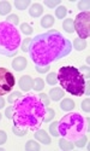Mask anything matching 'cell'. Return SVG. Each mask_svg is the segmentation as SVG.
<instances>
[{"instance_id":"6da1fadb","label":"cell","mask_w":90,"mask_h":151,"mask_svg":"<svg viewBox=\"0 0 90 151\" xmlns=\"http://www.w3.org/2000/svg\"><path fill=\"white\" fill-rule=\"evenodd\" d=\"M72 50V44L65 39L58 30H48L46 33L36 35L31 39L29 53L31 60L36 65H49L62 57L67 56Z\"/></svg>"},{"instance_id":"7a4b0ae2","label":"cell","mask_w":90,"mask_h":151,"mask_svg":"<svg viewBox=\"0 0 90 151\" xmlns=\"http://www.w3.org/2000/svg\"><path fill=\"white\" fill-rule=\"evenodd\" d=\"M46 106L38 96L28 94L18 98L12 105V120L17 128L37 131L45 122Z\"/></svg>"},{"instance_id":"3957f363","label":"cell","mask_w":90,"mask_h":151,"mask_svg":"<svg viewBox=\"0 0 90 151\" xmlns=\"http://www.w3.org/2000/svg\"><path fill=\"white\" fill-rule=\"evenodd\" d=\"M58 133L62 138L76 142L89 132V119L86 122L78 112H70L58 121Z\"/></svg>"},{"instance_id":"277c9868","label":"cell","mask_w":90,"mask_h":151,"mask_svg":"<svg viewBox=\"0 0 90 151\" xmlns=\"http://www.w3.org/2000/svg\"><path fill=\"white\" fill-rule=\"evenodd\" d=\"M57 79L60 83V86L65 90L67 93L81 97L85 92V79L83 74L72 65L61 67L58 70Z\"/></svg>"},{"instance_id":"5b68a950","label":"cell","mask_w":90,"mask_h":151,"mask_svg":"<svg viewBox=\"0 0 90 151\" xmlns=\"http://www.w3.org/2000/svg\"><path fill=\"white\" fill-rule=\"evenodd\" d=\"M22 44L18 29L9 22H0V55L13 57Z\"/></svg>"},{"instance_id":"8992f818","label":"cell","mask_w":90,"mask_h":151,"mask_svg":"<svg viewBox=\"0 0 90 151\" xmlns=\"http://www.w3.org/2000/svg\"><path fill=\"white\" fill-rule=\"evenodd\" d=\"M74 30L78 34L79 39L85 40L90 35V14L89 11L86 12H81L77 15L76 19L73 21Z\"/></svg>"},{"instance_id":"52a82bcc","label":"cell","mask_w":90,"mask_h":151,"mask_svg":"<svg viewBox=\"0 0 90 151\" xmlns=\"http://www.w3.org/2000/svg\"><path fill=\"white\" fill-rule=\"evenodd\" d=\"M15 86V76L9 69L0 68V97L12 91Z\"/></svg>"},{"instance_id":"ba28073f","label":"cell","mask_w":90,"mask_h":151,"mask_svg":"<svg viewBox=\"0 0 90 151\" xmlns=\"http://www.w3.org/2000/svg\"><path fill=\"white\" fill-rule=\"evenodd\" d=\"M33 85H34V80L31 79V76H29V75H24V76H22L18 81V86L24 92H28L29 90H31Z\"/></svg>"},{"instance_id":"9c48e42d","label":"cell","mask_w":90,"mask_h":151,"mask_svg":"<svg viewBox=\"0 0 90 151\" xmlns=\"http://www.w3.org/2000/svg\"><path fill=\"white\" fill-rule=\"evenodd\" d=\"M34 137H35V139H36V140H38V142L42 143V144H46V145L50 144V137H49V135L47 134V132L43 131V129L35 131Z\"/></svg>"},{"instance_id":"30bf717a","label":"cell","mask_w":90,"mask_h":151,"mask_svg":"<svg viewBox=\"0 0 90 151\" xmlns=\"http://www.w3.org/2000/svg\"><path fill=\"white\" fill-rule=\"evenodd\" d=\"M25 67H27V59H25L24 57H22V56L16 57L13 59V62H12V68H13L15 70H17V71L24 70Z\"/></svg>"},{"instance_id":"8fae6325","label":"cell","mask_w":90,"mask_h":151,"mask_svg":"<svg viewBox=\"0 0 90 151\" xmlns=\"http://www.w3.org/2000/svg\"><path fill=\"white\" fill-rule=\"evenodd\" d=\"M42 12H43V9L40 4H33L31 7L29 9V15L31 17H38V16H41L42 15Z\"/></svg>"},{"instance_id":"7c38bea8","label":"cell","mask_w":90,"mask_h":151,"mask_svg":"<svg viewBox=\"0 0 90 151\" xmlns=\"http://www.w3.org/2000/svg\"><path fill=\"white\" fill-rule=\"evenodd\" d=\"M74 102L72 99H70V98H66V99H64L62 102L60 103V108H61V110H64V111H71L72 109H74Z\"/></svg>"},{"instance_id":"4fadbf2b","label":"cell","mask_w":90,"mask_h":151,"mask_svg":"<svg viewBox=\"0 0 90 151\" xmlns=\"http://www.w3.org/2000/svg\"><path fill=\"white\" fill-rule=\"evenodd\" d=\"M49 97L52 100H54V102H58V100H60L64 97V91L57 87V88H53L49 91Z\"/></svg>"},{"instance_id":"5bb4252c","label":"cell","mask_w":90,"mask_h":151,"mask_svg":"<svg viewBox=\"0 0 90 151\" xmlns=\"http://www.w3.org/2000/svg\"><path fill=\"white\" fill-rule=\"evenodd\" d=\"M59 146H60L61 150H65V151H71L74 147L73 144H72V142L65 139V138H62V139L59 140Z\"/></svg>"},{"instance_id":"9a60e30c","label":"cell","mask_w":90,"mask_h":151,"mask_svg":"<svg viewBox=\"0 0 90 151\" xmlns=\"http://www.w3.org/2000/svg\"><path fill=\"white\" fill-rule=\"evenodd\" d=\"M54 24V18L52 15H46L42 19H41V26L43 28H50Z\"/></svg>"},{"instance_id":"2e32d148","label":"cell","mask_w":90,"mask_h":151,"mask_svg":"<svg viewBox=\"0 0 90 151\" xmlns=\"http://www.w3.org/2000/svg\"><path fill=\"white\" fill-rule=\"evenodd\" d=\"M62 28L67 33H73L74 32V26H73V19L71 18H66L62 22Z\"/></svg>"},{"instance_id":"e0dca14e","label":"cell","mask_w":90,"mask_h":151,"mask_svg":"<svg viewBox=\"0 0 90 151\" xmlns=\"http://www.w3.org/2000/svg\"><path fill=\"white\" fill-rule=\"evenodd\" d=\"M11 11V4L9 1H0V15H9Z\"/></svg>"},{"instance_id":"ac0fdd59","label":"cell","mask_w":90,"mask_h":151,"mask_svg":"<svg viewBox=\"0 0 90 151\" xmlns=\"http://www.w3.org/2000/svg\"><path fill=\"white\" fill-rule=\"evenodd\" d=\"M73 47L77 50V51H83V50L86 47V41L78 37V39H76L73 41Z\"/></svg>"},{"instance_id":"d6986e66","label":"cell","mask_w":90,"mask_h":151,"mask_svg":"<svg viewBox=\"0 0 90 151\" xmlns=\"http://www.w3.org/2000/svg\"><path fill=\"white\" fill-rule=\"evenodd\" d=\"M25 150L27 151H38L40 150V144L34 140H29L25 144Z\"/></svg>"},{"instance_id":"ffe728a7","label":"cell","mask_w":90,"mask_h":151,"mask_svg":"<svg viewBox=\"0 0 90 151\" xmlns=\"http://www.w3.org/2000/svg\"><path fill=\"white\" fill-rule=\"evenodd\" d=\"M30 4V0H16L15 6L17 10H25Z\"/></svg>"},{"instance_id":"44dd1931","label":"cell","mask_w":90,"mask_h":151,"mask_svg":"<svg viewBox=\"0 0 90 151\" xmlns=\"http://www.w3.org/2000/svg\"><path fill=\"white\" fill-rule=\"evenodd\" d=\"M43 87H45V82H43V80H42V79L36 78V79L34 80L33 88H34L35 91H42V90H43Z\"/></svg>"},{"instance_id":"7402d4cb","label":"cell","mask_w":90,"mask_h":151,"mask_svg":"<svg viewBox=\"0 0 90 151\" xmlns=\"http://www.w3.org/2000/svg\"><path fill=\"white\" fill-rule=\"evenodd\" d=\"M21 30H22V33L25 34V35H31L33 32H34L33 27L30 26V24H28V23H22V24H21Z\"/></svg>"},{"instance_id":"603a6c76","label":"cell","mask_w":90,"mask_h":151,"mask_svg":"<svg viewBox=\"0 0 90 151\" xmlns=\"http://www.w3.org/2000/svg\"><path fill=\"white\" fill-rule=\"evenodd\" d=\"M66 14H67V10H66L65 6H59V7L55 10V16H57L58 18H64V17L66 16Z\"/></svg>"},{"instance_id":"cb8c5ba5","label":"cell","mask_w":90,"mask_h":151,"mask_svg":"<svg viewBox=\"0 0 90 151\" xmlns=\"http://www.w3.org/2000/svg\"><path fill=\"white\" fill-rule=\"evenodd\" d=\"M47 83L48 85H57L58 79H57V74L55 73H49L47 76Z\"/></svg>"},{"instance_id":"d4e9b609","label":"cell","mask_w":90,"mask_h":151,"mask_svg":"<svg viewBox=\"0 0 90 151\" xmlns=\"http://www.w3.org/2000/svg\"><path fill=\"white\" fill-rule=\"evenodd\" d=\"M30 44H31V39H30V37H27V39H25V40L22 42V46H21L22 51H23V52H29Z\"/></svg>"},{"instance_id":"484cf974","label":"cell","mask_w":90,"mask_h":151,"mask_svg":"<svg viewBox=\"0 0 90 151\" xmlns=\"http://www.w3.org/2000/svg\"><path fill=\"white\" fill-rule=\"evenodd\" d=\"M21 92L19 91H17V92H13V93H12V94H10L9 96V98H7V102L10 103V104H13L15 102H16V100L18 99V98H21Z\"/></svg>"},{"instance_id":"4316f807","label":"cell","mask_w":90,"mask_h":151,"mask_svg":"<svg viewBox=\"0 0 90 151\" xmlns=\"http://www.w3.org/2000/svg\"><path fill=\"white\" fill-rule=\"evenodd\" d=\"M54 117V110L53 109H46V116H45V122H49L50 120H53Z\"/></svg>"},{"instance_id":"83f0119b","label":"cell","mask_w":90,"mask_h":151,"mask_svg":"<svg viewBox=\"0 0 90 151\" xmlns=\"http://www.w3.org/2000/svg\"><path fill=\"white\" fill-rule=\"evenodd\" d=\"M89 6H90V3L88 0H83V1H79V4H78V9L82 10L83 12L89 11Z\"/></svg>"},{"instance_id":"f1b7e54d","label":"cell","mask_w":90,"mask_h":151,"mask_svg":"<svg viewBox=\"0 0 90 151\" xmlns=\"http://www.w3.org/2000/svg\"><path fill=\"white\" fill-rule=\"evenodd\" d=\"M6 22H9V23H11V24H13V26L16 27L17 24L19 23V19H18V16H17V15H13V14H12V15H10V16L7 17V21H6Z\"/></svg>"},{"instance_id":"f546056e","label":"cell","mask_w":90,"mask_h":151,"mask_svg":"<svg viewBox=\"0 0 90 151\" xmlns=\"http://www.w3.org/2000/svg\"><path fill=\"white\" fill-rule=\"evenodd\" d=\"M77 146H78V147H83L86 143H88V138L84 135V137H82V138H79V139L78 140H76V142H73Z\"/></svg>"},{"instance_id":"4dcf8cb0","label":"cell","mask_w":90,"mask_h":151,"mask_svg":"<svg viewBox=\"0 0 90 151\" xmlns=\"http://www.w3.org/2000/svg\"><path fill=\"white\" fill-rule=\"evenodd\" d=\"M57 127H58V122H53L52 124H50V127H49V132L53 137H58L59 135V133L57 131Z\"/></svg>"},{"instance_id":"1f68e13d","label":"cell","mask_w":90,"mask_h":151,"mask_svg":"<svg viewBox=\"0 0 90 151\" xmlns=\"http://www.w3.org/2000/svg\"><path fill=\"white\" fill-rule=\"evenodd\" d=\"M60 3H61L60 0H54V1H49V0H45V1H43V4H45V5H47L48 7H52V9L57 7Z\"/></svg>"},{"instance_id":"d6a6232c","label":"cell","mask_w":90,"mask_h":151,"mask_svg":"<svg viewBox=\"0 0 90 151\" xmlns=\"http://www.w3.org/2000/svg\"><path fill=\"white\" fill-rule=\"evenodd\" d=\"M38 98L41 99V102L43 103V105H45L46 108L49 105V98H48V96H47V94H45V93H41V94H38Z\"/></svg>"},{"instance_id":"836d02e7","label":"cell","mask_w":90,"mask_h":151,"mask_svg":"<svg viewBox=\"0 0 90 151\" xmlns=\"http://www.w3.org/2000/svg\"><path fill=\"white\" fill-rule=\"evenodd\" d=\"M12 131H13V133L18 137H23L27 134V129H21V128H17L16 126H13V128H12Z\"/></svg>"},{"instance_id":"e575fe53","label":"cell","mask_w":90,"mask_h":151,"mask_svg":"<svg viewBox=\"0 0 90 151\" xmlns=\"http://www.w3.org/2000/svg\"><path fill=\"white\" fill-rule=\"evenodd\" d=\"M89 104H90V99H89V98H86V99L83 100V103H82V109H83V111H85V112H89V111H90Z\"/></svg>"},{"instance_id":"d590c367","label":"cell","mask_w":90,"mask_h":151,"mask_svg":"<svg viewBox=\"0 0 90 151\" xmlns=\"http://www.w3.org/2000/svg\"><path fill=\"white\" fill-rule=\"evenodd\" d=\"M49 65H45V67H41V65H36L35 67V69H36V71H38V73H41V74H45V73H47L48 70H49Z\"/></svg>"},{"instance_id":"8d00e7d4","label":"cell","mask_w":90,"mask_h":151,"mask_svg":"<svg viewBox=\"0 0 90 151\" xmlns=\"http://www.w3.org/2000/svg\"><path fill=\"white\" fill-rule=\"evenodd\" d=\"M6 140H7V135H6V133H5L4 131H0V145H1V144H5Z\"/></svg>"},{"instance_id":"74e56055","label":"cell","mask_w":90,"mask_h":151,"mask_svg":"<svg viewBox=\"0 0 90 151\" xmlns=\"http://www.w3.org/2000/svg\"><path fill=\"white\" fill-rule=\"evenodd\" d=\"M5 115H6V117L10 120V119H12V106H9L6 110H5Z\"/></svg>"},{"instance_id":"f35d334b","label":"cell","mask_w":90,"mask_h":151,"mask_svg":"<svg viewBox=\"0 0 90 151\" xmlns=\"http://www.w3.org/2000/svg\"><path fill=\"white\" fill-rule=\"evenodd\" d=\"M5 105V100L3 99V97H0V109H3Z\"/></svg>"},{"instance_id":"ab89813d","label":"cell","mask_w":90,"mask_h":151,"mask_svg":"<svg viewBox=\"0 0 90 151\" xmlns=\"http://www.w3.org/2000/svg\"><path fill=\"white\" fill-rule=\"evenodd\" d=\"M86 96H89V81L86 82Z\"/></svg>"},{"instance_id":"60d3db41","label":"cell","mask_w":90,"mask_h":151,"mask_svg":"<svg viewBox=\"0 0 90 151\" xmlns=\"http://www.w3.org/2000/svg\"><path fill=\"white\" fill-rule=\"evenodd\" d=\"M0 120H1V114H0Z\"/></svg>"}]
</instances>
